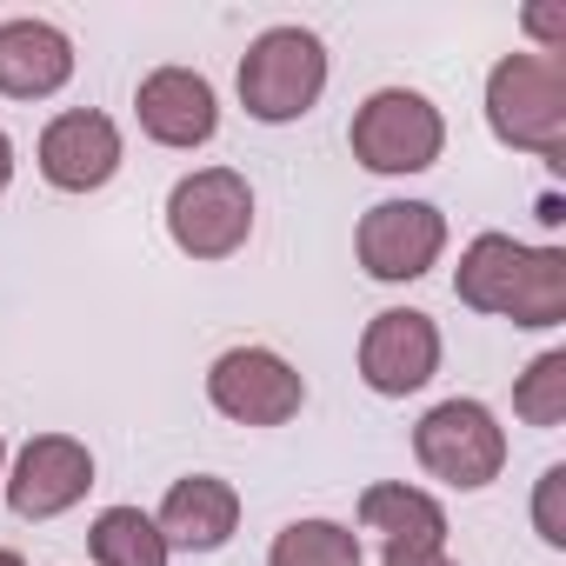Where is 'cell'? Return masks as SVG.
<instances>
[{"label": "cell", "mask_w": 566, "mask_h": 566, "mask_svg": "<svg viewBox=\"0 0 566 566\" xmlns=\"http://www.w3.org/2000/svg\"><path fill=\"white\" fill-rule=\"evenodd\" d=\"M453 294L473 314H500L526 334H546L566 321V253L526 247L513 233H480L453 266Z\"/></svg>", "instance_id": "obj_1"}, {"label": "cell", "mask_w": 566, "mask_h": 566, "mask_svg": "<svg viewBox=\"0 0 566 566\" xmlns=\"http://www.w3.org/2000/svg\"><path fill=\"white\" fill-rule=\"evenodd\" d=\"M486 127L500 147L559 160L566 154V61L500 54L486 74Z\"/></svg>", "instance_id": "obj_2"}, {"label": "cell", "mask_w": 566, "mask_h": 566, "mask_svg": "<svg viewBox=\"0 0 566 566\" xmlns=\"http://www.w3.org/2000/svg\"><path fill=\"white\" fill-rule=\"evenodd\" d=\"M327 94V41L314 28H266L240 54V107L260 127H287Z\"/></svg>", "instance_id": "obj_3"}, {"label": "cell", "mask_w": 566, "mask_h": 566, "mask_svg": "<svg viewBox=\"0 0 566 566\" xmlns=\"http://www.w3.org/2000/svg\"><path fill=\"white\" fill-rule=\"evenodd\" d=\"M347 147L367 174H427L447 154V120L420 87H380L354 107Z\"/></svg>", "instance_id": "obj_4"}, {"label": "cell", "mask_w": 566, "mask_h": 566, "mask_svg": "<svg viewBox=\"0 0 566 566\" xmlns=\"http://www.w3.org/2000/svg\"><path fill=\"white\" fill-rule=\"evenodd\" d=\"M253 233V187L233 167H193L167 193V240L187 260H233Z\"/></svg>", "instance_id": "obj_5"}, {"label": "cell", "mask_w": 566, "mask_h": 566, "mask_svg": "<svg viewBox=\"0 0 566 566\" xmlns=\"http://www.w3.org/2000/svg\"><path fill=\"white\" fill-rule=\"evenodd\" d=\"M413 460H420L433 480H447V486H460V493H480V486H493L500 467H506V427L493 420L486 400H440V407H427L420 427H413Z\"/></svg>", "instance_id": "obj_6"}, {"label": "cell", "mask_w": 566, "mask_h": 566, "mask_svg": "<svg viewBox=\"0 0 566 566\" xmlns=\"http://www.w3.org/2000/svg\"><path fill=\"white\" fill-rule=\"evenodd\" d=\"M207 400L233 427H287L307 407V380L294 360H280L273 347H227L207 367Z\"/></svg>", "instance_id": "obj_7"}, {"label": "cell", "mask_w": 566, "mask_h": 566, "mask_svg": "<svg viewBox=\"0 0 566 566\" xmlns=\"http://www.w3.org/2000/svg\"><path fill=\"white\" fill-rule=\"evenodd\" d=\"M354 253L367 266V280H387V287H407V280L433 273L447 253V213L433 200H380L360 213Z\"/></svg>", "instance_id": "obj_8"}, {"label": "cell", "mask_w": 566, "mask_h": 566, "mask_svg": "<svg viewBox=\"0 0 566 566\" xmlns=\"http://www.w3.org/2000/svg\"><path fill=\"white\" fill-rule=\"evenodd\" d=\"M87 486H94V453L74 433H34L0 480L14 520H61L87 500Z\"/></svg>", "instance_id": "obj_9"}, {"label": "cell", "mask_w": 566, "mask_h": 566, "mask_svg": "<svg viewBox=\"0 0 566 566\" xmlns=\"http://www.w3.org/2000/svg\"><path fill=\"white\" fill-rule=\"evenodd\" d=\"M440 374V327L420 307H387L360 334V380L380 400H407Z\"/></svg>", "instance_id": "obj_10"}, {"label": "cell", "mask_w": 566, "mask_h": 566, "mask_svg": "<svg viewBox=\"0 0 566 566\" xmlns=\"http://www.w3.org/2000/svg\"><path fill=\"white\" fill-rule=\"evenodd\" d=\"M34 160H41V180L48 187H61V193H101L120 174L127 147H120V127L101 107H67V114H54L41 127Z\"/></svg>", "instance_id": "obj_11"}, {"label": "cell", "mask_w": 566, "mask_h": 566, "mask_svg": "<svg viewBox=\"0 0 566 566\" xmlns=\"http://www.w3.org/2000/svg\"><path fill=\"white\" fill-rule=\"evenodd\" d=\"M134 114H140V134L174 147V154H193L220 134V101H213V81L193 74V67H154L140 87H134Z\"/></svg>", "instance_id": "obj_12"}, {"label": "cell", "mask_w": 566, "mask_h": 566, "mask_svg": "<svg viewBox=\"0 0 566 566\" xmlns=\"http://www.w3.org/2000/svg\"><path fill=\"white\" fill-rule=\"evenodd\" d=\"M154 526H160L167 553H220L240 533V493L220 473H187V480L167 486Z\"/></svg>", "instance_id": "obj_13"}, {"label": "cell", "mask_w": 566, "mask_h": 566, "mask_svg": "<svg viewBox=\"0 0 566 566\" xmlns=\"http://www.w3.org/2000/svg\"><path fill=\"white\" fill-rule=\"evenodd\" d=\"M74 81V41L54 21H0V94L48 101Z\"/></svg>", "instance_id": "obj_14"}, {"label": "cell", "mask_w": 566, "mask_h": 566, "mask_svg": "<svg viewBox=\"0 0 566 566\" xmlns=\"http://www.w3.org/2000/svg\"><path fill=\"white\" fill-rule=\"evenodd\" d=\"M360 526L380 533L387 546H447V506L427 486L407 480H380L360 493Z\"/></svg>", "instance_id": "obj_15"}, {"label": "cell", "mask_w": 566, "mask_h": 566, "mask_svg": "<svg viewBox=\"0 0 566 566\" xmlns=\"http://www.w3.org/2000/svg\"><path fill=\"white\" fill-rule=\"evenodd\" d=\"M87 553H94V566H167V559H174L167 539H160V526H154V513H140V506H107V513H94Z\"/></svg>", "instance_id": "obj_16"}, {"label": "cell", "mask_w": 566, "mask_h": 566, "mask_svg": "<svg viewBox=\"0 0 566 566\" xmlns=\"http://www.w3.org/2000/svg\"><path fill=\"white\" fill-rule=\"evenodd\" d=\"M266 566H360V533L340 520H294L280 526Z\"/></svg>", "instance_id": "obj_17"}, {"label": "cell", "mask_w": 566, "mask_h": 566, "mask_svg": "<svg viewBox=\"0 0 566 566\" xmlns=\"http://www.w3.org/2000/svg\"><path fill=\"white\" fill-rule=\"evenodd\" d=\"M513 413L526 427H559L566 420V347L539 354L520 380H513Z\"/></svg>", "instance_id": "obj_18"}, {"label": "cell", "mask_w": 566, "mask_h": 566, "mask_svg": "<svg viewBox=\"0 0 566 566\" xmlns=\"http://www.w3.org/2000/svg\"><path fill=\"white\" fill-rule=\"evenodd\" d=\"M533 533L546 546H566V467H546L533 486Z\"/></svg>", "instance_id": "obj_19"}, {"label": "cell", "mask_w": 566, "mask_h": 566, "mask_svg": "<svg viewBox=\"0 0 566 566\" xmlns=\"http://www.w3.org/2000/svg\"><path fill=\"white\" fill-rule=\"evenodd\" d=\"M520 28H526L533 41H546V48H539L546 61H559V54H566V14H559V8H526V14H520Z\"/></svg>", "instance_id": "obj_20"}, {"label": "cell", "mask_w": 566, "mask_h": 566, "mask_svg": "<svg viewBox=\"0 0 566 566\" xmlns=\"http://www.w3.org/2000/svg\"><path fill=\"white\" fill-rule=\"evenodd\" d=\"M380 566H453L447 546H380Z\"/></svg>", "instance_id": "obj_21"}, {"label": "cell", "mask_w": 566, "mask_h": 566, "mask_svg": "<svg viewBox=\"0 0 566 566\" xmlns=\"http://www.w3.org/2000/svg\"><path fill=\"white\" fill-rule=\"evenodd\" d=\"M8 180H14V140L0 134V193H8Z\"/></svg>", "instance_id": "obj_22"}, {"label": "cell", "mask_w": 566, "mask_h": 566, "mask_svg": "<svg viewBox=\"0 0 566 566\" xmlns=\"http://www.w3.org/2000/svg\"><path fill=\"white\" fill-rule=\"evenodd\" d=\"M0 566H28V559H21V553H14V546H0Z\"/></svg>", "instance_id": "obj_23"}, {"label": "cell", "mask_w": 566, "mask_h": 566, "mask_svg": "<svg viewBox=\"0 0 566 566\" xmlns=\"http://www.w3.org/2000/svg\"><path fill=\"white\" fill-rule=\"evenodd\" d=\"M0 480H8V433H0Z\"/></svg>", "instance_id": "obj_24"}]
</instances>
